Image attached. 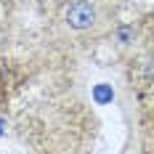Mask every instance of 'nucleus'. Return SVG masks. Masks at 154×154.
<instances>
[{"mask_svg": "<svg viewBox=\"0 0 154 154\" xmlns=\"http://www.w3.org/2000/svg\"><path fill=\"white\" fill-rule=\"evenodd\" d=\"M66 24L72 29H88L96 24V5L88 0H77L66 8Z\"/></svg>", "mask_w": 154, "mask_h": 154, "instance_id": "obj_1", "label": "nucleus"}]
</instances>
